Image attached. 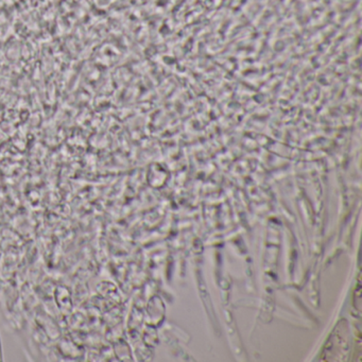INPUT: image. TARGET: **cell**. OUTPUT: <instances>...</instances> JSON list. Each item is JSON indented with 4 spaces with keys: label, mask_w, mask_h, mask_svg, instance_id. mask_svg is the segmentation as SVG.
Listing matches in <instances>:
<instances>
[{
    "label": "cell",
    "mask_w": 362,
    "mask_h": 362,
    "mask_svg": "<svg viewBox=\"0 0 362 362\" xmlns=\"http://www.w3.org/2000/svg\"><path fill=\"white\" fill-rule=\"evenodd\" d=\"M0 361H3V349H1V341H0Z\"/></svg>",
    "instance_id": "obj_1"
}]
</instances>
